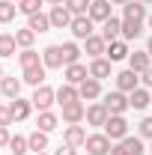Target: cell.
<instances>
[{
  "label": "cell",
  "mask_w": 152,
  "mask_h": 155,
  "mask_svg": "<svg viewBox=\"0 0 152 155\" xmlns=\"http://www.w3.org/2000/svg\"><path fill=\"white\" fill-rule=\"evenodd\" d=\"M111 6H114L111 0H93V6H90L87 15H90L93 21H98V24H104L107 18H114V15H111Z\"/></svg>",
  "instance_id": "obj_16"
},
{
  "label": "cell",
  "mask_w": 152,
  "mask_h": 155,
  "mask_svg": "<svg viewBox=\"0 0 152 155\" xmlns=\"http://www.w3.org/2000/svg\"><path fill=\"white\" fill-rule=\"evenodd\" d=\"M15 119H12V107L9 104H0V125H12Z\"/></svg>",
  "instance_id": "obj_40"
},
{
  "label": "cell",
  "mask_w": 152,
  "mask_h": 155,
  "mask_svg": "<svg viewBox=\"0 0 152 155\" xmlns=\"http://www.w3.org/2000/svg\"><path fill=\"white\" fill-rule=\"evenodd\" d=\"M146 3H140V0H128L125 6H122V21H146Z\"/></svg>",
  "instance_id": "obj_13"
},
{
  "label": "cell",
  "mask_w": 152,
  "mask_h": 155,
  "mask_svg": "<svg viewBox=\"0 0 152 155\" xmlns=\"http://www.w3.org/2000/svg\"><path fill=\"white\" fill-rule=\"evenodd\" d=\"M111 3H114V6H125L128 0H111Z\"/></svg>",
  "instance_id": "obj_46"
},
{
  "label": "cell",
  "mask_w": 152,
  "mask_h": 155,
  "mask_svg": "<svg viewBox=\"0 0 152 155\" xmlns=\"http://www.w3.org/2000/svg\"><path fill=\"white\" fill-rule=\"evenodd\" d=\"M143 36V21H122V39L131 42V39Z\"/></svg>",
  "instance_id": "obj_30"
},
{
  "label": "cell",
  "mask_w": 152,
  "mask_h": 155,
  "mask_svg": "<svg viewBox=\"0 0 152 155\" xmlns=\"http://www.w3.org/2000/svg\"><path fill=\"white\" fill-rule=\"evenodd\" d=\"M48 3H51V6H63L66 0H48Z\"/></svg>",
  "instance_id": "obj_45"
},
{
  "label": "cell",
  "mask_w": 152,
  "mask_h": 155,
  "mask_svg": "<svg viewBox=\"0 0 152 155\" xmlns=\"http://www.w3.org/2000/svg\"><path fill=\"white\" fill-rule=\"evenodd\" d=\"M78 98H81V96H78V87L66 84V81L57 87V101H60V107H63V104H69V101H78Z\"/></svg>",
  "instance_id": "obj_28"
},
{
  "label": "cell",
  "mask_w": 152,
  "mask_h": 155,
  "mask_svg": "<svg viewBox=\"0 0 152 155\" xmlns=\"http://www.w3.org/2000/svg\"><path fill=\"white\" fill-rule=\"evenodd\" d=\"M111 155H128V152H125L122 143H116V146H111Z\"/></svg>",
  "instance_id": "obj_44"
},
{
  "label": "cell",
  "mask_w": 152,
  "mask_h": 155,
  "mask_svg": "<svg viewBox=\"0 0 152 155\" xmlns=\"http://www.w3.org/2000/svg\"><path fill=\"white\" fill-rule=\"evenodd\" d=\"M42 63H45V69H66L63 45H48V48L42 51Z\"/></svg>",
  "instance_id": "obj_8"
},
{
  "label": "cell",
  "mask_w": 152,
  "mask_h": 155,
  "mask_svg": "<svg viewBox=\"0 0 152 155\" xmlns=\"http://www.w3.org/2000/svg\"><path fill=\"white\" fill-rule=\"evenodd\" d=\"M12 3H21V0H12Z\"/></svg>",
  "instance_id": "obj_53"
},
{
  "label": "cell",
  "mask_w": 152,
  "mask_h": 155,
  "mask_svg": "<svg viewBox=\"0 0 152 155\" xmlns=\"http://www.w3.org/2000/svg\"><path fill=\"white\" fill-rule=\"evenodd\" d=\"M146 24H149V30H152V12H149V15H146Z\"/></svg>",
  "instance_id": "obj_48"
},
{
  "label": "cell",
  "mask_w": 152,
  "mask_h": 155,
  "mask_svg": "<svg viewBox=\"0 0 152 155\" xmlns=\"http://www.w3.org/2000/svg\"><path fill=\"white\" fill-rule=\"evenodd\" d=\"M21 84H24L21 78H15V75H6L3 81H0V93H3L6 98H18V96H21Z\"/></svg>",
  "instance_id": "obj_22"
},
{
  "label": "cell",
  "mask_w": 152,
  "mask_h": 155,
  "mask_svg": "<svg viewBox=\"0 0 152 155\" xmlns=\"http://www.w3.org/2000/svg\"><path fill=\"white\" fill-rule=\"evenodd\" d=\"M78 96H81V101H95V98L101 96V81H95V78H87V81L78 87Z\"/></svg>",
  "instance_id": "obj_15"
},
{
  "label": "cell",
  "mask_w": 152,
  "mask_h": 155,
  "mask_svg": "<svg viewBox=\"0 0 152 155\" xmlns=\"http://www.w3.org/2000/svg\"><path fill=\"white\" fill-rule=\"evenodd\" d=\"M36 128L51 134L54 128H60V116L54 114V110H39V116H36Z\"/></svg>",
  "instance_id": "obj_19"
},
{
  "label": "cell",
  "mask_w": 152,
  "mask_h": 155,
  "mask_svg": "<svg viewBox=\"0 0 152 155\" xmlns=\"http://www.w3.org/2000/svg\"><path fill=\"white\" fill-rule=\"evenodd\" d=\"M84 146H87L90 155H111V146L114 143H111L107 134H87V143Z\"/></svg>",
  "instance_id": "obj_7"
},
{
  "label": "cell",
  "mask_w": 152,
  "mask_h": 155,
  "mask_svg": "<svg viewBox=\"0 0 152 155\" xmlns=\"http://www.w3.org/2000/svg\"><path fill=\"white\" fill-rule=\"evenodd\" d=\"M3 78H6V69H3V66H0V81H3Z\"/></svg>",
  "instance_id": "obj_49"
},
{
  "label": "cell",
  "mask_w": 152,
  "mask_h": 155,
  "mask_svg": "<svg viewBox=\"0 0 152 155\" xmlns=\"http://www.w3.org/2000/svg\"><path fill=\"white\" fill-rule=\"evenodd\" d=\"M63 6H66V9H69V12H72V15L78 18V15H87V12H90L93 0H66Z\"/></svg>",
  "instance_id": "obj_35"
},
{
  "label": "cell",
  "mask_w": 152,
  "mask_h": 155,
  "mask_svg": "<svg viewBox=\"0 0 152 155\" xmlns=\"http://www.w3.org/2000/svg\"><path fill=\"white\" fill-rule=\"evenodd\" d=\"M111 60L107 57H95L93 63H90V78H95V81H104V78H111Z\"/></svg>",
  "instance_id": "obj_21"
},
{
  "label": "cell",
  "mask_w": 152,
  "mask_h": 155,
  "mask_svg": "<svg viewBox=\"0 0 152 155\" xmlns=\"http://www.w3.org/2000/svg\"><path fill=\"white\" fill-rule=\"evenodd\" d=\"M119 143L125 146V152H128V155H146V152H149V149L143 146V140H140V137H122Z\"/></svg>",
  "instance_id": "obj_32"
},
{
  "label": "cell",
  "mask_w": 152,
  "mask_h": 155,
  "mask_svg": "<svg viewBox=\"0 0 152 155\" xmlns=\"http://www.w3.org/2000/svg\"><path fill=\"white\" fill-rule=\"evenodd\" d=\"M54 155H78L75 146H69V143H60L57 149H54Z\"/></svg>",
  "instance_id": "obj_41"
},
{
  "label": "cell",
  "mask_w": 152,
  "mask_h": 155,
  "mask_svg": "<svg viewBox=\"0 0 152 155\" xmlns=\"http://www.w3.org/2000/svg\"><path fill=\"white\" fill-rule=\"evenodd\" d=\"M21 81L30 84V87H42V84H45V63H42V66H33V69H24Z\"/></svg>",
  "instance_id": "obj_26"
},
{
  "label": "cell",
  "mask_w": 152,
  "mask_h": 155,
  "mask_svg": "<svg viewBox=\"0 0 152 155\" xmlns=\"http://www.w3.org/2000/svg\"><path fill=\"white\" fill-rule=\"evenodd\" d=\"M149 155H152V140H149Z\"/></svg>",
  "instance_id": "obj_51"
},
{
  "label": "cell",
  "mask_w": 152,
  "mask_h": 155,
  "mask_svg": "<svg viewBox=\"0 0 152 155\" xmlns=\"http://www.w3.org/2000/svg\"><path fill=\"white\" fill-rule=\"evenodd\" d=\"M33 155H48V152H33Z\"/></svg>",
  "instance_id": "obj_50"
},
{
  "label": "cell",
  "mask_w": 152,
  "mask_h": 155,
  "mask_svg": "<svg viewBox=\"0 0 152 155\" xmlns=\"http://www.w3.org/2000/svg\"><path fill=\"white\" fill-rule=\"evenodd\" d=\"M42 3H45V0H21V3H18V12L30 18V15H36V12H42Z\"/></svg>",
  "instance_id": "obj_38"
},
{
  "label": "cell",
  "mask_w": 152,
  "mask_h": 155,
  "mask_svg": "<svg viewBox=\"0 0 152 155\" xmlns=\"http://www.w3.org/2000/svg\"><path fill=\"white\" fill-rule=\"evenodd\" d=\"M51 27H57V30H69L72 27V21H75V15L66 9V6H51Z\"/></svg>",
  "instance_id": "obj_10"
},
{
  "label": "cell",
  "mask_w": 152,
  "mask_h": 155,
  "mask_svg": "<svg viewBox=\"0 0 152 155\" xmlns=\"http://www.w3.org/2000/svg\"><path fill=\"white\" fill-rule=\"evenodd\" d=\"M101 36H104V42L111 45V42H116V39L122 36V21L119 18H107L104 24H101Z\"/></svg>",
  "instance_id": "obj_24"
},
{
  "label": "cell",
  "mask_w": 152,
  "mask_h": 155,
  "mask_svg": "<svg viewBox=\"0 0 152 155\" xmlns=\"http://www.w3.org/2000/svg\"><path fill=\"white\" fill-rule=\"evenodd\" d=\"M9 107H12V119H15V122H24V119L30 116V110H33V101L18 96V98H12V101H9Z\"/></svg>",
  "instance_id": "obj_17"
},
{
  "label": "cell",
  "mask_w": 152,
  "mask_h": 155,
  "mask_svg": "<svg viewBox=\"0 0 152 155\" xmlns=\"http://www.w3.org/2000/svg\"><path fill=\"white\" fill-rule=\"evenodd\" d=\"M104 134L111 137V140L128 137V119H125V114H111V119L104 122Z\"/></svg>",
  "instance_id": "obj_1"
},
{
  "label": "cell",
  "mask_w": 152,
  "mask_h": 155,
  "mask_svg": "<svg viewBox=\"0 0 152 155\" xmlns=\"http://www.w3.org/2000/svg\"><path fill=\"white\" fill-rule=\"evenodd\" d=\"M18 63H21V69H33V66H42V57H39L33 48H24L18 54Z\"/></svg>",
  "instance_id": "obj_33"
},
{
  "label": "cell",
  "mask_w": 152,
  "mask_h": 155,
  "mask_svg": "<svg viewBox=\"0 0 152 155\" xmlns=\"http://www.w3.org/2000/svg\"><path fill=\"white\" fill-rule=\"evenodd\" d=\"M0 96H3V93H0Z\"/></svg>",
  "instance_id": "obj_54"
},
{
  "label": "cell",
  "mask_w": 152,
  "mask_h": 155,
  "mask_svg": "<svg viewBox=\"0 0 152 155\" xmlns=\"http://www.w3.org/2000/svg\"><path fill=\"white\" fill-rule=\"evenodd\" d=\"M18 15V3L12 0H0V24H12Z\"/></svg>",
  "instance_id": "obj_31"
},
{
  "label": "cell",
  "mask_w": 152,
  "mask_h": 155,
  "mask_svg": "<svg viewBox=\"0 0 152 155\" xmlns=\"http://www.w3.org/2000/svg\"><path fill=\"white\" fill-rule=\"evenodd\" d=\"M9 152H12V155H27V152H30L27 137H24V134H15L12 140H9Z\"/></svg>",
  "instance_id": "obj_37"
},
{
  "label": "cell",
  "mask_w": 152,
  "mask_h": 155,
  "mask_svg": "<svg viewBox=\"0 0 152 155\" xmlns=\"http://www.w3.org/2000/svg\"><path fill=\"white\" fill-rule=\"evenodd\" d=\"M140 3H152V0H140Z\"/></svg>",
  "instance_id": "obj_52"
},
{
  "label": "cell",
  "mask_w": 152,
  "mask_h": 155,
  "mask_svg": "<svg viewBox=\"0 0 152 155\" xmlns=\"http://www.w3.org/2000/svg\"><path fill=\"white\" fill-rule=\"evenodd\" d=\"M15 42H18L21 51H24V48H33V42H36V33H33L30 27H21V30H15Z\"/></svg>",
  "instance_id": "obj_34"
},
{
  "label": "cell",
  "mask_w": 152,
  "mask_h": 155,
  "mask_svg": "<svg viewBox=\"0 0 152 155\" xmlns=\"http://www.w3.org/2000/svg\"><path fill=\"white\" fill-rule=\"evenodd\" d=\"M137 131H140V137H146V140H152V116H146V119H140Z\"/></svg>",
  "instance_id": "obj_39"
},
{
  "label": "cell",
  "mask_w": 152,
  "mask_h": 155,
  "mask_svg": "<svg viewBox=\"0 0 152 155\" xmlns=\"http://www.w3.org/2000/svg\"><path fill=\"white\" fill-rule=\"evenodd\" d=\"M93 24H95V21L90 18V15H78V18L72 21V27H69V30H72V36H75V42H87V39L93 36V33H95Z\"/></svg>",
  "instance_id": "obj_5"
},
{
  "label": "cell",
  "mask_w": 152,
  "mask_h": 155,
  "mask_svg": "<svg viewBox=\"0 0 152 155\" xmlns=\"http://www.w3.org/2000/svg\"><path fill=\"white\" fill-rule=\"evenodd\" d=\"M149 66H152L149 51H134V54H128V69H134L137 75H143V72H146Z\"/></svg>",
  "instance_id": "obj_20"
},
{
  "label": "cell",
  "mask_w": 152,
  "mask_h": 155,
  "mask_svg": "<svg viewBox=\"0 0 152 155\" xmlns=\"http://www.w3.org/2000/svg\"><path fill=\"white\" fill-rule=\"evenodd\" d=\"M30 101H33V107H36V110H51V104L57 101V90H54V87H48V84H42V87L33 90V98H30Z\"/></svg>",
  "instance_id": "obj_2"
},
{
  "label": "cell",
  "mask_w": 152,
  "mask_h": 155,
  "mask_svg": "<svg viewBox=\"0 0 152 155\" xmlns=\"http://www.w3.org/2000/svg\"><path fill=\"white\" fill-rule=\"evenodd\" d=\"M104 107H107L111 114H125L131 104H128V96H125V93L111 90V93H104Z\"/></svg>",
  "instance_id": "obj_9"
},
{
  "label": "cell",
  "mask_w": 152,
  "mask_h": 155,
  "mask_svg": "<svg viewBox=\"0 0 152 155\" xmlns=\"http://www.w3.org/2000/svg\"><path fill=\"white\" fill-rule=\"evenodd\" d=\"M84 119H87V104H84L81 98L63 104V122H66V125H81Z\"/></svg>",
  "instance_id": "obj_4"
},
{
  "label": "cell",
  "mask_w": 152,
  "mask_h": 155,
  "mask_svg": "<svg viewBox=\"0 0 152 155\" xmlns=\"http://www.w3.org/2000/svg\"><path fill=\"white\" fill-rule=\"evenodd\" d=\"M9 140H12V134H9V125H0V149H3V146H9Z\"/></svg>",
  "instance_id": "obj_42"
},
{
  "label": "cell",
  "mask_w": 152,
  "mask_h": 155,
  "mask_svg": "<svg viewBox=\"0 0 152 155\" xmlns=\"http://www.w3.org/2000/svg\"><path fill=\"white\" fill-rule=\"evenodd\" d=\"M84 54H90V57H104L107 54V42H104V36L101 33H93V36L84 42Z\"/></svg>",
  "instance_id": "obj_12"
},
{
  "label": "cell",
  "mask_w": 152,
  "mask_h": 155,
  "mask_svg": "<svg viewBox=\"0 0 152 155\" xmlns=\"http://www.w3.org/2000/svg\"><path fill=\"white\" fill-rule=\"evenodd\" d=\"M27 27H30L36 36H39V33H48V30H51V15L36 12V15H30V18H27Z\"/></svg>",
  "instance_id": "obj_25"
},
{
  "label": "cell",
  "mask_w": 152,
  "mask_h": 155,
  "mask_svg": "<svg viewBox=\"0 0 152 155\" xmlns=\"http://www.w3.org/2000/svg\"><path fill=\"white\" fill-rule=\"evenodd\" d=\"M87 78H90V66H84V63H72V66L63 69V81L72 84V87H81Z\"/></svg>",
  "instance_id": "obj_6"
},
{
  "label": "cell",
  "mask_w": 152,
  "mask_h": 155,
  "mask_svg": "<svg viewBox=\"0 0 152 155\" xmlns=\"http://www.w3.org/2000/svg\"><path fill=\"white\" fill-rule=\"evenodd\" d=\"M146 51H149V57H152V36H149V42H146Z\"/></svg>",
  "instance_id": "obj_47"
},
{
  "label": "cell",
  "mask_w": 152,
  "mask_h": 155,
  "mask_svg": "<svg viewBox=\"0 0 152 155\" xmlns=\"http://www.w3.org/2000/svg\"><path fill=\"white\" fill-rule=\"evenodd\" d=\"M27 143H30V152H45L48 149V131H30L27 134Z\"/></svg>",
  "instance_id": "obj_27"
},
{
  "label": "cell",
  "mask_w": 152,
  "mask_h": 155,
  "mask_svg": "<svg viewBox=\"0 0 152 155\" xmlns=\"http://www.w3.org/2000/svg\"><path fill=\"white\" fill-rule=\"evenodd\" d=\"M15 48H18V42H15V33H0V57H15Z\"/></svg>",
  "instance_id": "obj_29"
},
{
  "label": "cell",
  "mask_w": 152,
  "mask_h": 155,
  "mask_svg": "<svg viewBox=\"0 0 152 155\" xmlns=\"http://www.w3.org/2000/svg\"><path fill=\"white\" fill-rule=\"evenodd\" d=\"M63 57H66V66L81 63V48H78V42H63Z\"/></svg>",
  "instance_id": "obj_36"
},
{
  "label": "cell",
  "mask_w": 152,
  "mask_h": 155,
  "mask_svg": "<svg viewBox=\"0 0 152 155\" xmlns=\"http://www.w3.org/2000/svg\"><path fill=\"white\" fill-rule=\"evenodd\" d=\"M128 104H131L134 110H143V107H149V104H152L149 90H146V87H137L134 93H128Z\"/></svg>",
  "instance_id": "obj_23"
},
{
  "label": "cell",
  "mask_w": 152,
  "mask_h": 155,
  "mask_svg": "<svg viewBox=\"0 0 152 155\" xmlns=\"http://www.w3.org/2000/svg\"><path fill=\"white\" fill-rule=\"evenodd\" d=\"M63 143L81 149V146L87 143V128H84V125H66V128H63Z\"/></svg>",
  "instance_id": "obj_11"
},
{
  "label": "cell",
  "mask_w": 152,
  "mask_h": 155,
  "mask_svg": "<svg viewBox=\"0 0 152 155\" xmlns=\"http://www.w3.org/2000/svg\"><path fill=\"white\" fill-rule=\"evenodd\" d=\"M137 87H140V78H137L134 69H125V72L116 75V90H119V93H134Z\"/></svg>",
  "instance_id": "obj_14"
},
{
  "label": "cell",
  "mask_w": 152,
  "mask_h": 155,
  "mask_svg": "<svg viewBox=\"0 0 152 155\" xmlns=\"http://www.w3.org/2000/svg\"><path fill=\"white\" fill-rule=\"evenodd\" d=\"M128 54H131V51H128V42H125V39H116V42L107 45V54H104V57L111 60V63H119V60H128Z\"/></svg>",
  "instance_id": "obj_18"
},
{
  "label": "cell",
  "mask_w": 152,
  "mask_h": 155,
  "mask_svg": "<svg viewBox=\"0 0 152 155\" xmlns=\"http://www.w3.org/2000/svg\"><path fill=\"white\" fill-rule=\"evenodd\" d=\"M111 119V110L104 107V101H93V104H87V125H93V128H104V122Z\"/></svg>",
  "instance_id": "obj_3"
},
{
  "label": "cell",
  "mask_w": 152,
  "mask_h": 155,
  "mask_svg": "<svg viewBox=\"0 0 152 155\" xmlns=\"http://www.w3.org/2000/svg\"><path fill=\"white\" fill-rule=\"evenodd\" d=\"M140 81H143V87H146V90H152V66L143 72V78H140Z\"/></svg>",
  "instance_id": "obj_43"
}]
</instances>
